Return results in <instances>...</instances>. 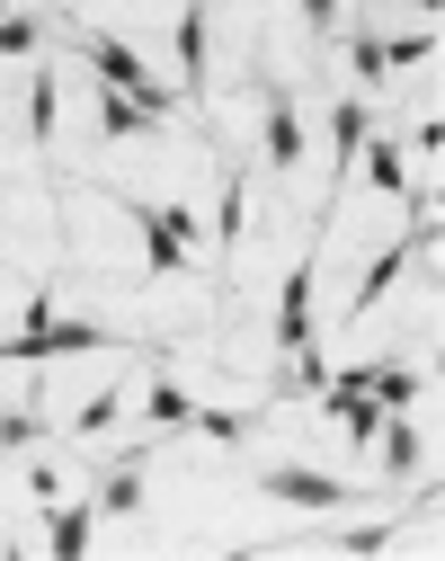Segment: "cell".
Segmentation results:
<instances>
[{"label":"cell","instance_id":"cell-1","mask_svg":"<svg viewBox=\"0 0 445 561\" xmlns=\"http://www.w3.org/2000/svg\"><path fill=\"white\" fill-rule=\"evenodd\" d=\"M116 215L142 232V267H152V276H179V267L214 241V224H196L187 205H142V196H116Z\"/></svg>","mask_w":445,"mask_h":561},{"label":"cell","instance_id":"cell-2","mask_svg":"<svg viewBox=\"0 0 445 561\" xmlns=\"http://www.w3.org/2000/svg\"><path fill=\"white\" fill-rule=\"evenodd\" d=\"M71 54H81L99 81H116V90H125V99H134L142 116H170V107H179V90L142 72V54H134L125 36H107V27H71Z\"/></svg>","mask_w":445,"mask_h":561},{"label":"cell","instance_id":"cell-3","mask_svg":"<svg viewBox=\"0 0 445 561\" xmlns=\"http://www.w3.org/2000/svg\"><path fill=\"white\" fill-rule=\"evenodd\" d=\"M99 347H125L116 330H99V321H27L19 339H0V366H45V357H99Z\"/></svg>","mask_w":445,"mask_h":561},{"label":"cell","instance_id":"cell-4","mask_svg":"<svg viewBox=\"0 0 445 561\" xmlns=\"http://www.w3.org/2000/svg\"><path fill=\"white\" fill-rule=\"evenodd\" d=\"M259 490H267L276 508H347V500H356L347 481H330V472H312V463H267Z\"/></svg>","mask_w":445,"mask_h":561},{"label":"cell","instance_id":"cell-5","mask_svg":"<svg viewBox=\"0 0 445 561\" xmlns=\"http://www.w3.org/2000/svg\"><path fill=\"white\" fill-rule=\"evenodd\" d=\"M259 161H267L276 179H294V170H304V107H294L285 90H267V134H259Z\"/></svg>","mask_w":445,"mask_h":561},{"label":"cell","instance_id":"cell-6","mask_svg":"<svg viewBox=\"0 0 445 561\" xmlns=\"http://www.w3.org/2000/svg\"><path fill=\"white\" fill-rule=\"evenodd\" d=\"M142 472H152V437L107 463V481H99V517H134V508H142Z\"/></svg>","mask_w":445,"mask_h":561},{"label":"cell","instance_id":"cell-7","mask_svg":"<svg viewBox=\"0 0 445 561\" xmlns=\"http://www.w3.org/2000/svg\"><path fill=\"white\" fill-rule=\"evenodd\" d=\"M365 134H375V116H365L356 99H339V116H330V152H339V170H330V215H339V187L356 179V152H365Z\"/></svg>","mask_w":445,"mask_h":561},{"label":"cell","instance_id":"cell-8","mask_svg":"<svg viewBox=\"0 0 445 561\" xmlns=\"http://www.w3.org/2000/svg\"><path fill=\"white\" fill-rule=\"evenodd\" d=\"M90 543H99V500H90V508H81V500H71V508L54 500V517H45V552H54V561H81Z\"/></svg>","mask_w":445,"mask_h":561},{"label":"cell","instance_id":"cell-9","mask_svg":"<svg viewBox=\"0 0 445 561\" xmlns=\"http://www.w3.org/2000/svg\"><path fill=\"white\" fill-rule=\"evenodd\" d=\"M205 0H187L179 10V99H205Z\"/></svg>","mask_w":445,"mask_h":561},{"label":"cell","instance_id":"cell-10","mask_svg":"<svg viewBox=\"0 0 445 561\" xmlns=\"http://www.w3.org/2000/svg\"><path fill=\"white\" fill-rule=\"evenodd\" d=\"M375 446H384V472H392V481H410V472H419V419H410V410H384Z\"/></svg>","mask_w":445,"mask_h":561},{"label":"cell","instance_id":"cell-11","mask_svg":"<svg viewBox=\"0 0 445 561\" xmlns=\"http://www.w3.org/2000/svg\"><path fill=\"white\" fill-rule=\"evenodd\" d=\"M152 125H161V116H142L116 81H99V134H107V144H134V134H152Z\"/></svg>","mask_w":445,"mask_h":561},{"label":"cell","instance_id":"cell-12","mask_svg":"<svg viewBox=\"0 0 445 561\" xmlns=\"http://www.w3.org/2000/svg\"><path fill=\"white\" fill-rule=\"evenodd\" d=\"M142 419H152V428H187V419H196V401H187L170 375H152V392H142Z\"/></svg>","mask_w":445,"mask_h":561},{"label":"cell","instance_id":"cell-13","mask_svg":"<svg viewBox=\"0 0 445 561\" xmlns=\"http://www.w3.org/2000/svg\"><path fill=\"white\" fill-rule=\"evenodd\" d=\"M365 179H375L384 196H410V170H401V144H375V134H365Z\"/></svg>","mask_w":445,"mask_h":561},{"label":"cell","instance_id":"cell-14","mask_svg":"<svg viewBox=\"0 0 445 561\" xmlns=\"http://www.w3.org/2000/svg\"><path fill=\"white\" fill-rule=\"evenodd\" d=\"M187 428H196V437H214V446H241V437L259 428V410H196Z\"/></svg>","mask_w":445,"mask_h":561},{"label":"cell","instance_id":"cell-15","mask_svg":"<svg viewBox=\"0 0 445 561\" xmlns=\"http://www.w3.org/2000/svg\"><path fill=\"white\" fill-rule=\"evenodd\" d=\"M27 134H36V152H54V72L27 81Z\"/></svg>","mask_w":445,"mask_h":561},{"label":"cell","instance_id":"cell-16","mask_svg":"<svg viewBox=\"0 0 445 561\" xmlns=\"http://www.w3.org/2000/svg\"><path fill=\"white\" fill-rule=\"evenodd\" d=\"M125 419V383H107L99 401H81V419H71V437H99V428H116Z\"/></svg>","mask_w":445,"mask_h":561},{"label":"cell","instance_id":"cell-17","mask_svg":"<svg viewBox=\"0 0 445 561\" xmlns=\"http://www.w3.org/2000/svg\"><path fill=\"white\" fill-rule=\"evenodd\" d=\"M36 36H45L36 10H10V19H0V54H36Z\"/></svg>","mask_w":445,"mask_h":561},{"label":"cell","instance_id":"cell-18","mask_svg":"<svg viewBox=\"0 0 445 561\" xmlns=\"http://www.w3.org/2000/svg\"><path fill=\"white\" fill-rule=\"evenodd\" d=\"M347 62H356V81H384V72H392V62H384V36H365V27H356V45H347Z\"/></svg>","mask_w":445,"mask_h":561},{"label":"cell","instance_id":"cell-19","mask_svg":"<svg viewBox=\"0 0 445 561\" xmlns=\"http://www.w3.org/2000/svg\"><path fill=\"white\" fill-rule=\"evenodd\" d=\"M36 446V410H0V455H27Z\"/></svg>","mask_w":445,"mask_h":561},{"label":"cell","instance_id":"cell-20","mask_svg":"<svg viewBox=\"0 0 445 561\" xmlns=\"http://www.w3.org/2000/svg\"><path fill=\"white\" fill-rule=\"evenodd\" d=\"M384 543H392V526H347V535H330V552H347V561H356V552H384Z\"/></svg>","mask_w":445,"mask_h":561},{"label":"cell","instance_id":"cell-21","mask_svg":"<svg viewBox=\"0 0 445 561\" xmlns=\"http://www.w3.org/2000/svg\"><path fill=\"white\" fill-rule=\"evenodd\" d=\"M330 383V357L321 347H294V392H321Z\"/></svg>","mask_w":445,"mask_h":561},{"label":"cell","instance_id":"cell-22","mask_svg":"<svg viewBox=\"0 0 445 561\" xmlns=\"http://www.w3.org/2000/svg\"><path fill=\"white\" fill-rule=\"evenodd\" d=\"M427 54H436V27H427V36H392V45H384V62H427Z\"/></svg>","mask_w":445,"mask_h":561},{"label":"cell","instance_id":"cell-23","mask_svg":"<svg viewBox=\"0 0 445 561\" xmlns=\"http://www.w3.org/2000/svg\"><path fill=\"white\" fill-rule=\"evenodd\" d=\"M294 10H304V27H312V36H330V27H339V0H294Z\"/></svg>","mask_w":445,"mask_h":561},{"label":"cell","instance_id":"cell-24","mask_svg":"<svg viewBox=\"0 0 445 561\" xmlns=\"http://www.w3.org/2000/svg\"><path fill=\"white\" fill-rule=\"evenodd\" d=\"M392 10H436V0H392Z\"/></svg>","mask_w":445,"mask_h":561}]
</instances>
